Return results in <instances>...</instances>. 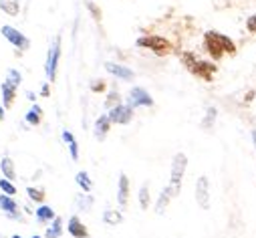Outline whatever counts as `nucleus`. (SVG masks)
Instances as JSON below:
<instances>
[{"label":"nucleus","mask_w":256,"mask_h":238,"mask_svg":"<svg viewBox=\"0 0 256 238\" xmlns=\"http://www.w3.org/2000/svg\"><path fill=\"white\" fill-rule=\"evenodd\" d=\"M204 48L214 63H220L224 56H232L238 50L236 42L228 34L218 32V30H206L204 32Z\"/></svg>","instance_id":"nucleus-1"},{"label":"nucleus","mask_w":256,"mask_h":238,"mask_svg":"<svg viewBox=\"0 0 256 238\" xmlns=\"http://www.w3.org/2000/svg\"><path fill=\"white\" fill-rule=\"evenodd\" d=\"M180 63L188 69L190 75H194L196 79H200L204 83H212L214 75L218 73V65L214 61H202V58H198L194 52H190V50L180 52Z\"/></svg>","instance_id":"nucleus-2"},{"label":"nucleus","mask_w":256,"mask_h":238,"mask_svg":"<svg viewBox=\"0 0 256 238\" xmlns=\"http://www.w3.org/2000/svg\"><path fill=\"white\" fill-rule=\"evenodd\" d=\"M136 44L142 46V48H148V50L156 52L158 56H168V54L174 52L172 40H168V38L162 36V34H146V36H140V38L136 40Z\"/></svg>","instance_id":"nucleus-3"},{"label":"nucleus","mask_w":256,"mask_h":238,"mask_svg":"<svg viewBox=\"0 0 256 238\" xmlns=\"http://www.w3.org/2000/svg\"><path fill=\"white\" fill-rule=\"evenodd\" d=\"M188 170V156L178 152L172 160V172H170V188L174 190V196L182 192V182H184V174Z\"/></svg>","instance_id":"nucleus-4"},{"label":"nucleus","mask_w":256,"mask_h":238,"mask_svg":"<svg viewBox=\"0 0 256 238\" xmlns=\"http://www.w3.org/2000/svg\"><path fill=\"white\" fill-rule=\"evenodd\" d=\"M58 58H60V38L56 36L48 48V54H46V65H44V71H46V79L48 83H52L56 79V69H58Z\"/></svg>","instance_id":"nucleus-5"},{"label":"nucleus","mask_w":256,"mask_h":238,"mask_svg":"<svg viewBox=\"0 0 256 238\" xmlns=\"http://www.w3.org/2000/svg\"><path fill=\"white\" fill-rule=\"evenodd\" d=\"M109 117V122L111 124H117V126H127L134 119V107L132 105H127V103H119L115 105L113 109H109L107 113Z\"/></svg>","instance_id":"nucleus-6"},{"label":"nucleus","mask_w":256,"mask_h":238,"mask_svg":"<svg viewBox=\"0 0 256 238\" xmlns=\"http://www.w3.org/2000/svg\"><path fill=\"white\" fill-rule=\"evenodd\" d=\"M0 32H2V36H4L12 46H16V48H20V50H26V48L30 46V40H28L20 30H16L14 26L4 24L2 28H0Z\"/></svg>","instance_id":"nucleus-7"},{"label":"nucleus","mask_w":256,"mask_h":238,"mask_svg":"<svg viewBox=\"0 0 256 238\" xmlns=\"http://www.w3.org/2000/svg\"><path fill=\"white\" fill-rule=\"evenodd\" d=\"M196 202L202 210H210V180L208 176H200L196 182Z\"/></svg>","instance_id":"nucleus-8"},{"label":"nucleus","mask_w":256,"mask_h":238,"mask_svg":"<svg viewBox=\"0 0 256 238\" xmlns=\"http://www.w3.org/2000/svg\"><path fill=\"white\" fill-rule=\"evenodd\" d=\"M127 105L136 107H152L154 105V97L144 89V87H134L127 95Z\"/></svg>","instance_id":"nucleus-9"},{"label":"nucleus","mask_w":256,"mask_h":238,"mask_svg":"<svg viewBox=\"0 0 256 238\" xmlns=\"http://www.w3.org/2000/svg\"><path fill=\"white\" fill-rule=\"evenodd\" d=\"M130 192H132V184H130V178H127L125 174L119 176V182H117V204L119 208H127V204H130Z\"/></svg>","instance_id":"nucleus-10"},{"label":"nucleus","mask_w":256,"mask_h":238,"mask_svg":"<svg viewBox=\"0 0 256 238\" xmlns=\"http://www.w3.org/2000/svg\"><path fill=\"white\" fill-rule=\"evenodd\" d=\"M0 210H2L10 220H20V212H18V204L12 196L0 194Z\"/></svg>","instance_id":"nucleus-11"},{"label":"nucleus","mask_w":256,"mask_h":238,"mask_svg":"<svg viewBox=\"0 0 256 238\" xmlns=\"http://www.w3.org/2000/svg\"><path fill=\"white\" fill-rule=\"evenodd\" d=\"M105 69H107V73H109V75H113V77H117V79H121V81H134V79H136V73H134L132 69H127L125 65L107 63V65H105Z\"/></svg>","instance_id":"nucleus-12"},{"label":"nucleus","mask_w":256,"mask_h":238,"mask_svg":"<svg viewBox=\"0 0 256 238\" xmlns=\"http://www.w3.org/2000/svg\"><path fill=\"white\" fill-rule=\"evenodd\" d=\"M67 232L73 236V238H89V230L87 226L81 222L79 216H71L69 222H67Z\"/></svg>","instance_id":"nucleus-13"},{"label":"nucleus","mask_w":256,"mask_h":238,"mask_svg":"<svg viewBox=\"0 0 256 238\" xmlns=\"http://www.w3.org/2000/svg\"><path fill=\"white\" fill-rule=\"evenodd\" d=\"M172 198H176V196H174V190H172L170 186H166V188L160 192L158 200H156V212H158V214H164V212L168 210V206H170Z\"/></svg>","instance_id":"nucleus-14"},{"label":"nucleus","mask_w":256,"mask_h":238,"mask_svg":"<svg viewBox=\"0 0 256 238\" xmlns=\"http://www.w3.org/2000/svg\"><path fill=\"white\" fill-rule=\"evenodd\" d=\"M2 107L4 109H8V107H12V103H14V99H16V87L12 85V83H8V81H4L2 83Z\"/></svg>","instance_id":"nucleus-15"},{"label":"nucleus","mask_w":256,"mask_h":238,"mask_svg":"<svg viewBox=\"0 0 256 238\" xmlns=\"http://www.w3.org/2000/svg\"><path fill=\"white\" fill-rule=\"evenodd\" d=\"M109 130H111V122H109V117L107 115H101L97 122H95V138L101 142V140H105L107 138V134H109Z\"/></svg>","instance_id":"nucleus-16"},{"label":"nucleus","mask_w":256,"mask_h":238,"mask_svg":"<svg viewBox=\"0 0 256 238\" xmlns=\"http://www.w3.org/2000/svg\"><path fill=\"white\" fill-rule=\"evenodd\" d=\"M34 216H36V220H38L40 224H48V222H52V218H54V210H52L50 206H46V204H40V206L34 210Z\"/></svg>","instance_id":"nucleus-17"},{"label":"nucleus","mask_w":256,"mask_h":238,"mask_svg":"<svg viewBox=\"0 0 256 238\" xmlns=\"http://www.w3.org/2000/svg\"><path fill=\"white\" fill-rule=\"evenodd\" d=\"M0 170H2V176L6 178V180H14L16 178V168H14V162L10 158H2L0 160Z\"/></svg>","instance_id":"nucleus-18"},{"label":"nucleus","mask_w":256,"mask_h":238,"mask_svg":"<svg viewBox=\"0 0 256 238\" xmlns=\"http://www.w3.org/2000/svg\"><path fill=\"white\" fill-rule=\"evenodd\" d=\"M62 142H65L67 146H69V152H71V158L77 162L79 160V144H77V140L73 138V134L71 132H62Z\"/></svg>","instance_id":"nucleus-19"},{"label":"nucleus","mask_w":256,"mask_h":238,"mask_svg":"<svg viewBox=\"0 0 256 238\" xmlns=\"http://www.w3.org/2000/svg\"><path fill=\"white\" fill-rule=\"evenodd\" d=\"M103 222H105L107 226H117V224L123 222V214H121L119 210H111V208H107V210L103 212Z\"/></svg>","instance_id":"nucleus-20"},{"label":"nucleus","mask_w":256,"mask_h":238,"mask_svg":"<svg viewBox=\"0 0 256 238\" xmlns=\"http://www.w3.org/2000/svg\"><path fill=\"white\" fill-rule=\"evenodd\" d=\"M60 234H62V220L58 216H54L50 226L44 232V238H60Z\"/></svg>","instance_id":"nucleus-21"},{"label":"nucleus","mask_w":256,"mask_h":238,"mask_svg":"<svg viewBox=\"0 0 256 238\" xmlns=\"http://www.w3.org/2000/svg\"><path fill=\"white\" fill-rule=\"evenodd\" d=\"M24 119H26V124H28V126H38V124H40V119H42V109L34 103V105L26 111Z\"/></svg>","instance_id":"nucleus-22"},{"label":"nucleus","mask_w":256,"mask_h":238,"mask_svg":"<svg viewBox=\"0 0 256 238\" xmlns=\"http://www.w3.org/2000/svg\"><path fill=\"white\" fill-rule=\"evenodd\" d=\"M0 10L6 12L8 16H16L20 10V2L18 0H0Z\"/></svg>","instance_id":"nucleus-23"},{"label":"nucleus","mask_w":256,"mask_h":238,"mask_svg":"<svg viewBox=\"0 0 256 238\" xmlns=\"http://www.w3.org/2000/svg\"><path fill=\"white\" fill-rule=\"evenodd\" d=\"M138 200H140V208H142V210H148V208L152 206V196H150V184H144V186L140 188Z\"/></svg>","instance_id":"nucleus-24"},{"label":"nucleus","mask_w":256,"mask_h":238,"mask_svg":"<svg viewBox=\"0 0 256 238\" xmlns=\"http://www.w3.org/2000/svg\"><path fill=\"white\" fill-rule=\"evenodd\" d=\"M75 182L79 184V188H81L83 192H91V190H93V182H91V178H89L87 172H79V174L75 176Z\"/></svg>","instance_id":"nucleus-25"},{"label":"nucleus","mask_w":256,"mask_h":238,"mask_svg":"<svg viewBox=\"0 0 256 238\" xmlns=\"http://www.w3.org/2000/svg\"><path fill=\"white\" fill-rule=\"evenodd\" d=\"M216 117H218V109L216 107H208V111H206V115L202 119V128L204 130H212L214 124H216Z\"/></svg>","instance_id":"nucleus-26"},{"label":"nucleus","mask_w":256,"mask_h":238,"mask_svg":"<svg viewBox=\"0 0 256 238\" xmlns=\"http://www.w3.org/2000/svg\"><path fill=\"white\" fill-rule=\"evenodd\" d=\"M0 190H2V194H6V196L16 194V186L10 180H6V178H0Z\"/></svg>","instance_id":"nucleus-27"},{"label":"nucleus","mask_w":256,"mask_h":238,"mask_svg":"<svg viewBox=\"0 0 256 238\" xmlns=\"http://www.w3.org/2000/svg\"><path fill=\"white\" fill-rule=\"evenodd\" d=\"M77 206H79V210L87 212V210L93 206V198H91L89 194H79V196H77Z\"/></svg>","instance_id":"nucleus-28"},{"label":"nucleus","mask_w":256,"mask_h":238,"mask_svg":"<svg viewBox=\"0 0 256 238\" xmlns=\"http://www.w3.org/2000/svg\"><path fill=\"white\" fill-rule=\"evenodd\" d=\"M26 194H28V198L34 200L36 204H42V202H44V192L38 190V188H32V186H30V188H26Z\"/></svg>","instance_id":"nucleus-29"},{"label":"nucleus","mask_w":256,"mask_h":238,"mask_svg":"<svg viewBox=\"0 0 256 238\" xmlns=\"http://www.w3.org/2000/svg\"><path fill=\"white\" fill-rule=\"evenodd\" d=\"M119 103H121V97H119L117 91H111V93L105 97V107H107V109H113V107L119 105Z\"/></svg>","instance_id":"nucleus-30"},{"label":"nucleus","mask_w":256,"mask_h":238,"mask_svg":"<svg viewBox=\"0 0 256 238\" xmlns=\"http://www.w3.org/2000/svg\"><path fill=\"white\" fill-rule=\"evenodd\" d=\"M6 81H8V83H12L14 87H18V85H20V81H22V75H20L16 69H10V71H8V77H6Z\"/></svg>","instance_id":"nucleus-31"},{"label":"nucleus","mask_w":256,"mask_h":238,"mask_svg":"<svg viewBox=\"0 0 256 238\" xmlns=\"http://www.w3.org/2000/svg\"><path fill=\"white\" fill-rule=\"evenodd\" d=\"M246 30L250 34H256V14H252V16L246 18Z\"/></svg>","instance_id":"nucleus-32"},{"label":"nucleus","mask_w":256,"mask_h":238,"mask_svg":"<svg viewBox=\"0 0 256 238\" xmlns=\"http://www.w3.org/2000/svg\"><path fill=\"white\" fill-rule=\"evenodd\" d=\"M91 91H93V93H101V91H105V81H95V83L91 85Z\"/></svg>","instance_id":"nucleus-33"},{"label":"nucleus","mask_w":256,"mask_h":238,"mask_svg":"<svg viewBox=\"0 0 256 238\" xmlns=\"http://www.w3.org/2000/svg\"><path fill=\"white\" fill-rule=\"evenodd\" d=\"M48 93H50V87H48V83H44L42 89H40V95H42V97H48Z\"/></svg>","instance_id":"nucleus-34"},{"label":"nucleus","mask_w":256,"mask_h":238,"mask_svg":"<svg viewBox=\"0 0 256 238\" xmlns=\"http://www.w3.org/2000/svg\"><path fill=\"white\" fill-rule=\"evenodd\" d=\"M254 95H256L254 91H248V93H246V97H244V101H246V103H248V101H252V99H254Z\"/></svg>","instance_id":"nucleus-35"},{"label":"nucleus","mask_w":256,"mask_h":238,"mask_svg":"<svg viewBox=\"0 0 256 238\" xmlns=\"http://www.w3.org/2000/svg\"><path fill=\"white\" fill-rule=\"evenodd\" d=\"M26 99H30V101H34V99H36V95H34L32 91H28V93H26Z\"/></svg>","instance_id":"nucleus-36"},{"label":"nucleus","mask_w":256,"mask_h":238,"mask_svg":"<svg viewBox=\"0 0 256 238\" xmlns=\"http://www.w3.org/2000/svg\"><path fill=\"white\" fill-rule=\"evenodd\" d=\"M2 119H4V107L0 105V122H2Z\"/></svg>","instance_id":"nucleus-37"},{"label":"nucleus","mask_w":256,"mask_h":238,"mask_svg":"<svg viewBox=\"0 0 256 238\" xmlns=\"http://www.w3.org/2000/svg\"><path fill=\"white\" fill-rule=\"evenodd\" d=\"M252 140H254V146H256V132H252Z\"/></svg>","instance_id":"nucleus-38"},{"label":"nucleus","mask_w":256,"mask_h":238,"mask_svg":"<svg viewBox=\"0 0 256 238\" xmlns=\"http://www.w3.org/2000/svg\"><path fill=\"white\" fill-rule=\"evenodd\" d=\"M10 238H22V236H18V234H14V236H10Z\"/></svg>","instance_id":"nucleus-39"},{"label":"nucleus","mask_w":256,"mask_h":238,"mask_svg":"<svg viewBox=\"0 0 256 238\" xmlns=\"http://www.w3.org/2000/svg\"><path fill=\"white\" fill-rule=\"evenodd\" d=\"M30 238H42V236H30Z\"/></svg>","instance_id":"nucleus-40"}]
</instances>
